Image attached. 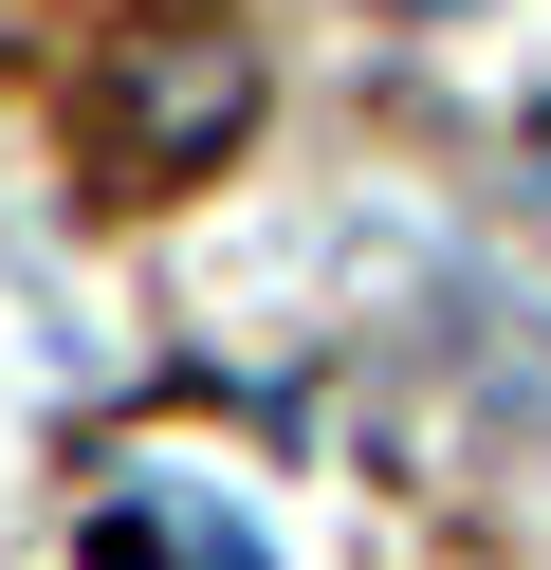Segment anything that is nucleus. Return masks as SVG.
<instances>
[{
	"instance_id": "obj_1",
	"label": "nucleus",
	"mask_w": 551,
	"mask_h": 570,
	"mask_svg": "<svg viewBox=\"0 0 551 570\" xmlns=\"http://www.w3.org/2000/svg\"><path fill=\"white\" fill-rule=\"evenodd\" d=\"M239 38H166V56H147V75H129V111H110V166H129V185H166V166H203L220 148V129H239Z\"/></svg>"
},
{
	"instance_id": "obj_2",
	"label": "nucleus",
	"mask_w": 551,
	"mask_h": 570,
	"mask_svg": "<svg viewBox=\"0 0 551 570\" xmlns=\"http://www.w3.org/2000/svg\"><path fill=\"white\" fill-rule=\"evenodd\" d=\"M203 570H257V552H239V533H203Z\"/></svg>"
},
{
	"instance_id": "obj_3",
	"label": "nucleus",
	"mask_w": 551,
	"mask_h": 570,
	"mask_svg": "<svg viewBox=\"0 0 551 570\" xmlns=\"http://www.w3.org/2000/svg\"><path fill=\"white\" fill-rule=\"evenodd\" d=\"M404 19H441V0H404Z\"/></svg>"
}]
</instances>
